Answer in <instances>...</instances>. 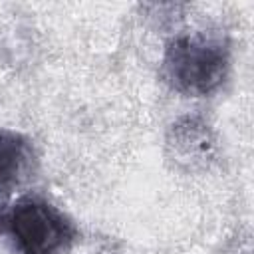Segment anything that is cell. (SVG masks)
I'll return each mask as SVG.
<instances>
[{"label":"cell","mask_w":254,"mask_h":254,"mask_svg":"<svg viewBox=\"0 0 254 254\" xmlns=\"http://www.w3.org/2000/svg\"><path fill=\"white\" fill-rule=\"evenodd\" d=\"M230 69V48L222 36L192 32L175 36L163 56V77L181 95L214 93Z\"/></svg>","instance_id":"cell-1"},{"label":"cell","mask_w":254,"mask_h":254,"mask_svg":"<svg viewBox=\"0 0 254 254\" xmlns=\"http://www.w3.org/2000/svg\"><path fill=\"white\" fill-rule=\"evenodd\" d=\"M0 234H6L18 254H62L77 228L73 220L36 194H24L6 210H0Z\"/></svg>","instance_id":"cell-2"},{"label":"cell","mask_w":254,"mask_h":254,"mask_svg":"<svg viewBox=\"0 0 254 254\" xmlns=\"http://www.w3.org/2000/svg\"><path fill=\"white\" fill-rule=\"evenodd\" d=\"M167 147L171 157L187 167V169H196L204 167L212 157H214V133L210 125L196 117V115H185L177 119L167 135Z\"/></svg>","instance_id":"cell-3"},{"label":"cell","mask_w":254,"mask_h":254,"mask_svg":"<svg viewBox=\"0 0 254 254\" xmlns=\"http://www.w3.org/2000/svg\"><path fill=\"white\" fill-rule=\"evenodd\" d=\"M38 169V155L32 141L10 129H0V196L24 187Z\"/></svg>","instance_id":"cell-4"}]
</instances>
